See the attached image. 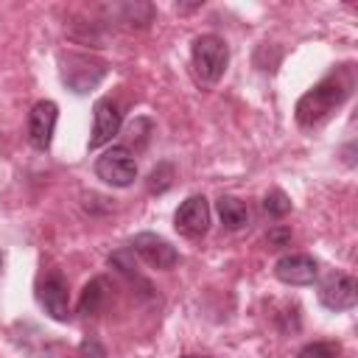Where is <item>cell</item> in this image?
I'll return each mask as SVG.
<instances>
[{
	"instance_id": "6da1fadb",
	"label": "cell",
	"mask_w": 358,
	"mask_h": 358,
	"mask_svg": "<svg viewBox=\"0 0 358 358\" xmlns=\"http://www.w3.org/2000/svg\"><path fill=\"white\" fill-rule=\"evenodd\" d=\"M355 78H352V67L344 64L336 73H330L327 78H322L316 87H310L299 101H296V123L302 129H316L322 126L352 92Z\"/></svg>"
},
{
	"instance_id": "7a4b0ae2",
	"label": "cell",
	"mask_w": 358,
	"mask_h": 358,
	"mask_svg": "<svg viewBox=\"0 0 358 358\" xmlns=\"http://www.w3.org/2000/svg\"><path fill=\"white\" fill-rule=\"evenodd\" d=\"M190 62H193V76L201 84H215L229 64V48L218 34H201L193 39Z\"/></svg>"
},
{
	"instance_id": "3957f363",
	"label": "cell",
	"mask_w": 358,
	"mask_h": 358,
	"mask_svg": "<svg viewBox=\"0 0 358 358\" xmlns=\"http://www.w3.org/2000/svg\"><path fill=\"white\" fill-rule=\"evenodd\" d=\"M106 76V64L87 56V53H67L62 56V81L76 92L87 95L92 92Z\"/></svg>"
},
{
	"instance_id": "277c9868",
	"label": "cell",
	"mask_w": 358,
	"mask_h": 358,
	"mask_svg": "<svg viewBox=\"0 0 358 358\" xmlns=\"http://www.w3.org/2000/svg\"><path fill=\"white\" fill-rule=\"evenodd\" d=\"M95 176L112 187H129L137 179V159L126 145H112L95 159Z\"/></svg>"
},
{
	"instance_id": "5b68a950",
	"label": "cell",
	"mask_w": 358,
	"mask_h": 358,
	"mask_svg": "<svg viewBox=\"0 0 358 358\" xmlns=\"http://www.w3.org/2000/svg\"><path fill=\"white\" fill-rule=\"evenodd\" d=\"M36 299L45 308V313L56 322H67L70 319V291L67 282L59 271H50L48 277L39 280L36 285Z\"/></svg>"
},
{
	"instance_id": "8992f818",
	"label": "cell",
	"mask_w": 358,
	"mask_h": 358,
	"mask_svg": "<svg viewBox=\"0 0 358 358\" xmlns=\"http://www.w3.org/2000/svg\"><path fill=\"white\" fill-rule=\"evenodd\" d=\"M131 252H137L151 268H159V271H168L179 263V252L157 232H140L131 238Z\"/></svg>"
},
{
	"instance_id": "52a82bcc",
	"label": "cell",
	"mask_w": 358,
	"mask_h": 358,
	"mask_svg": "<svg viewBox=\"0 0 358 358\" xmlns=\"http://www.w3.org/2000/svg\"><path fill=\"white\" fill-rule=\"evenodd\" d=\"M56 120H59V106L53 101H36L28 112V140L36 151H48L53 143V131H56Z\"/></svg>"
},
{
	"instance_id": "ba28073f",
	"label": "cell",
	"mask_w": 358,
	"mask_h": 358,
	"mask_svg": "<svg viewBox=\"0 0 358 358\" xmlns=\"http://www.w3.org/2000/svg\"><path fill=\"white\" fill-rule=\"evenodd\" d=\"M173 227L176 232H182L185 238H201L210 227V204L204 196H190L179 204L176 215H173Z\"/></svg>"
},
{
	"instance_id": "9c48e42d",
	"label": "cell",
	"mask_w": 358,
	"mask_h": 358,
	"mask_svg": "<svg viewBox=\"0 0 358 358\" xmlns=\"http://www.w3.org/2000/svg\"><path fill=\"white\" fill-rule=\"evenodd\" d=\"M319 274V263L310 255L294 252V255H282L274 263V277L285 285H310Z\"/></svg>"
},
{
	"instance_id": "30bf717a",
	"label": "cell",
	"mask_w": 358,
	"mask_h": 358,
	"mask_svg": "<svg viewBox=\"0 0 358 358\" xmlns=\"http://www.w3.org/2000/svg\"><path fill=\"white\" fill-rule=\"evenodd\" d=\"M319 302L327 310H350L358 302V282L350 274H333L319 288Z\"/></svg>"
},
{
	"instance_id": "8fae6325",
	"label": "cell",
	"mask_w": 358,
	"mask_h": 358,
	"mask_svg": "<svg viewBox=\"0 0 358 358\" xmlns=\"http://www.w3.org/2000/svg\"><path fill=\"white\" fill-rule=\"evenodd\" d=\"M120 112L112 101H98L95 103V120H92V137H90V148H101L103 143H109L117 131H120Z\"/></svg>"
},
{
	"instance_id": "7c38bea8",
	"label": "cell",
	"mask_w": 358,
	"mask_h": 358,
	"mask_svg": "<svg viewBox=\"0 0 358 358\" xmlns=\"http://www.w3.org/2000/svg\"><path fill=\"white\" fill-rule=\"evenodd\" d=\"M218 215H221V224L232 232H238L249 224V207L235 196H221L218 199Z\"/></svg>"
},
{
	"instance_id": "4fadbf2b",
	"label": "cell",
	"mask_w": 358,
	"mask_h": 358,
	"mask_svg": "<svg viewBox=\"0 0 358 358\" xmlns=\"http://www.w3.org/2000/svg\"><path fill=\"white\" fill-rule=\"evenodd\" d=\"M103 302H106V280L103 277H95V280L87 282V288L81 294V302H78V310L90 316V313H98Z\"/></svg>"
},
{
	"instance_id": "5bb4252c",
	"label": "cell",
	"mask_w": 358,
	"mask_h": 358,
	"mask_svg": "<svg viewBox=\"0 0 358 358\" xmlns=\"http://www.w3.org/2000/svg\"><path fill=\"white\" fill-rule=\"evenodd\" d=\"M296 358H344V347L338 341H310L296 352Z\"/></svg>"
},
{
	"instance_id": "9a60e30c",
	"label": "cell",
	"mask_w": 358,
	"mask_h": 358,
	"mask_svg": "<svg viewBox=\"0 0 358 358\" xmlns=\"http://www.w3.org/2000/svg\"><path fill=\"white\" fill-rule=\"evenodd\" d=\"M263 210H266L271 218H282V215L291 213V199H288L280 187H274V190L266 193V199H263Z\"/></svg>"
},
{
	"instance_id": "2e32d148",
	"label": "cell",
	"mask_w": 358,
	"mask_h": 358,
	"mask_svg": "<svg viewBox=\"0 0 358 358\" xmlns=\"http://www.w3.org/2000/svg\"><path fill=\"white\" fill-rule=\"evenodd\" d=\"M171 182H173V165L162 162V165H157V168L151 171V176H148V190H151V193H165V190L171 187Z\"/></svg>"
},
{
	"instance_id": "e0dca14e",
	"label": "cell",
	"mask_w": 358,
	"mask_h": 358,
	"mask_svg": "<svg viewBox=\"0 0 358 358\" xmlns=\"http://www.w3.org/2000/svg\"><path fill=\"white\" fill-rule=\"evenodd\" d=\"M288 241H291V229H288V227H274V229H268V235H266L268 249H282V246H288Z\"/></svg>"
},
{
	"instance_id": "ac0fdd59",
	"label": "cell",
	"mask_w": 358,
	"mask_h": 358,
	"mask_svg": "<svg viewBox=\"0 0 358 358\" xmlns=\"http://www.w3.org/2000/svg\"><path fill=\"white\" fill-rule=\"evenodd\" d=\"M78 355H81V358H103V350H101L95 341H84Z\"/></svg>"
},
{
	"instance_id": "d6986e66",
	"label": "cell",
	"mask_w": 358,
	"mask_h": 358,
	"mask_svg": "<svg viewBox=\"0 0 358 358\" xmlns=\"http://www.w3.org/2000/svg\"><path fill=\"white\" fill-rule=\"evenodd\" d=\"M185 358H207V355H185Z\"/></svg>"
},
{
	"instance_id": "ffe728a7",
	"label": "cell",
	"mask_w": 358,
	"mask_h": 358,
	"mask_svg": "<svg viewBox=\"0 0 358 358\" xmlns=\"http://www.w3.org/2000/svg\"><path fill=\"white\" fill-rule=\"evenodd\" d=\"M0 266H3V257H0Z\"/></svg>"
}]
</instances>
